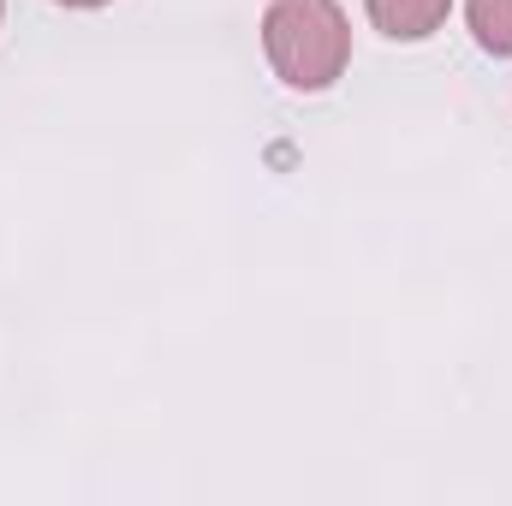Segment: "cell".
<instances>
[{
	"instance_id": "1",
	"label": "cell",
	"mask_w": 512,
	"mask_h": 506,
	"mask_svg": "<svg viewBox=\"0 0 512 506\" xmlns=\"http://www.w3.org/2000/svg\"><path fill=\"white\" fill-rule=\"evenodd\" d=\"M262 48L292 90H328L352 60V30L334 0H274L262 18Z\"/></svg>"
},
{
	"instance_id": "2",
	"label": "cell",
	"mask_w": 512,
	"mask_h": 506,
	"mask_svg": "<svg viewBox=\"0 0 512 506\" xmlns=\"http://www.w3.org/2000/svg\"><path fill=\"white\" fill-rule=\"evenodd\" d=\"M370 6V24L393 36V42H423L447 24V6L453 0H364Z\"/></svg>"
},
{
	"instance_id": "4",
	"label": "cell",
	"mask_w": 512,
	"mask_h": 506,
	"mask_svg": "<svg viewBox=\"0 0 512 506\" xmlns=\"http://www.w3.org/2000/svg\"><path fill=\"white\" fill-rule=\"evenodd\" d=\"M60 6H108V0H60Z\"/></svg>"
},
{
	"instance_id": "3",
	"label": "cell",
	"mask_w": 512,
	"mask_h": 506,
	"mask_svg": "<svg viewBox=\"0 0 512 506\" xmlns=\"http://www.w3.org/2000/svg\"><path fill=\"white\" fill-rule=\"evenodd\" d=\"M465 18L495 60H512V0H465Z\"/></svg>"
}]
</instances>
